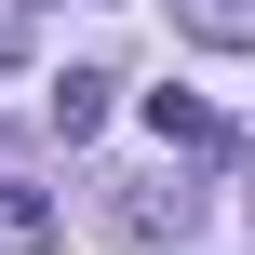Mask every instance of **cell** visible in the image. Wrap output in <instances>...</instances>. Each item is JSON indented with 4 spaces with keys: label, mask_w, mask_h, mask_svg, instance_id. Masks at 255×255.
<instances>
[{
    "label": "cell",
    "mask_w": 255,
    "mask_h": 255,
    "mask_svg": "<svg viewBox=\"0 0 255 255\" xmlns=\"http://www.w3.org/2000/svg\"><path fill=\"white\" fill-rule=\"evenodd\" d=\"M175 27L215 40V54H255V0H175Z\"/></svg>",
    "instance_id": "obj_5"
},
{
    "label": "cell",
    "mask_w": 255,
    "mask_h": 255,
    "mask_svg": "<svg viewBox=\"0 0 255 255\" xmlns=\"http://www.w3.org/2000/svg\"><path fill=\"white\" fill-rule=\"evenodd\" d=\"M94 121H108V67H54V134L81 148Z\"/></svg>",
    "instance_id": "obj_4"
},
{
    "label": "cell",
    "mask_w": 255,
    "mask_h": 255,
    "mask_svg": "<svg viewBox=\"0 0 255 255\" xmlns=\"http://www.w3.org/2000/svg\"><path fill=\"white\" fill-rule=\"evenodd\" d=\"M108 215H121L134 242H161V229H188V215H202V188H175V175H148V188H121Z\"/></svg>",
    "instance_id": "obj_2"
},
{
    "label": "cell",
    "mask_w": 255,
    "mask_h": 255,
    "mask_svg": "<svg viewBox=\"0 0 255 255\" xmlns=\"http://www.w3.org/2000/svg\"><path fill=\"white\" fill-rule=\"evenodd\" d=\"M0 255H54V188H13L0 175Z\"/></svg>",
    "instance_id": "obj_3"
},
{
    "label": "cell",
    "mask_w": 255,
    "mask_h": 255,
    "mask_svg": "<svg viewBox=\"0 0 255 255\" xmlns=\"http://www.w3.org/2000/svg\"><path fill=\"white\" fill-rule=\"evenodd\" d=\"M148 134H161V148H188V161H215V148H229V134H215V108H202V94H175V81L148 94Z\"/></svg>",
    "instance_id": "obj_1"
}]
</instances>
